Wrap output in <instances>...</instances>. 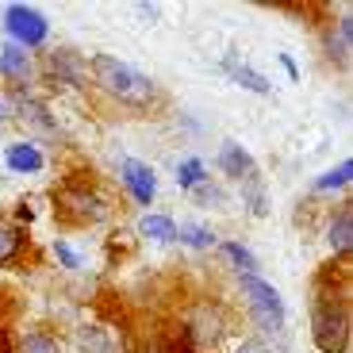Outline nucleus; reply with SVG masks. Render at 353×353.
Listing matches in <instances>:
<instances>
[{"label":"nucleus","instance_id":"f257e3e1","mask_svg":"<svg viewBox=\"0 0 353 353\" xmlns=\"http://www.w3.org/2000/svg\"><path fill=\"white\" fill-rule=\"evenodd\" d=\"M88 77L112 104L127 108V112H154L161 104L158 81L134 70L123 58H115V54H92L88 58Z\"/></svg>","mask_w":353,"mask_h":353},{"label":"nucleus","instance_id":"f03ea898","mask_svg":"<svg viewBox=\"0 0 353 353\" xmlns=\"http://www.w3.org/2000/svg\"><path fill=\"white\" fill-rule=\"evenodd\" d=\"M54 215L70 227H97L115 215L112 188L104 181H97L92 173H70L65 181H58V188L50 192Z\"/></svg>","mask_w":353,"mask_h":353},{"label":"nucleus","instance_id":"7ed1b4c3","mask_svg":"<svg viewBox=\"0 0 353 353\" xmlns=\"http://www.w3.org/2000/svg\"><path fill=\"white\" fill-rule=\"evenodd\" d=\"M353 334L350 292L345 284H327L315 276V303H311V338L323 353H345Z\"/></svg>","mask_w":353,"mask_h":353},{"label":"nucleus","instance_id":"20e7f679","mask_svg":"<svg viewBox=\"0 0 353 353\" xmlns=\"http://www.w3.org/2000/svg\"><path fill=\"white\" fill-rule=\"evenodd\" d=\"M239 284H242V296H246L250 315L257 319V327H261L265 334H281L284 330V300H281V292L265 281V276H257V273L239 276Z\"/></svg>","mask_w":353,"mask_h":353},{"label":"nucleus","instance_id":"39448f33","mask_svg":"<svg viewBox=\"0 0 353 353\" xmlns=\"http://www.w3.org/2000/svg\"><path fill=\"white\" fill-rule=\"evenodd\" d=\"M0 19H4L8 43L23 46V50H43L46 39H50V19L31 4H4Z\"/></svg>","mask_w":353,"mask_h":353},{"label":"nucleus","instance_id":"423d86ee","mask_svg":"<svg viewBox=\"0 0 353 353\" xmlns=\"http://www.w3.org/2000/svg\"><path fill=\"white\" fill-rule=\"evenodd\" d=\"M227 330H230L227 311H223L219 303L208 300V303H196L192 319H188V327L181 330V334H185V342L200 353V350H215V345L227 338Z\"/></svg>","mask_w":353,"mask_h":353},{"label":"nucleus","instance_id":"0eeeda50","mask_svg":"<svg viewBox=\"0 0 353 353\" xmlns=\"http://www.w3.org/2000/svg\"><path fill=\"white\" fill-rule=\"evenodd\" d=\"M43 77L50 85H62V88H85L88 81V58L73 46H58V50L46 54V65H43Z\"/></svg>","mask_w":353,"mask_h":353},{"label":"nucleus","instance_id":"6e6552de","mask_svg":"<svg viewBox=\"0 0 353 353\" xmlns=\"http://www.w3.org/2000/svg\"><path fill=\"white\" fill-rule=\"evenodd\" d=\"M119 185H123L127 200H134L139 208H150L154 196H158V176L139 158H123V165H119Z\"/></svg>","mask_w":353,"mask_h":353},{"label":"nucleus","instance_id":"1a4fd4ad","mask_svg":"<svg viewBox=\"0 0 353 353\" xmlns=\"http://www.w3.org/2000/svg\"><path fill=\"white\" fill-rule=\"evenodd\" d=\"M0 77L8 81L12 88L31 85V81H35V58H31V50H23V46L4 39V43H0Z\"/></svg>","mask_w":353,"mask_h":353},{"label":"nucleus","instance_id":"9d476101","mask_svg":"<svg viewBox=\"0 0 353 353\" xmlns=\"http://www.w3.org/2000/svg\"><path fill=\"white\" fill-rule=\"evenodd\" d=\"M73 345L77 353H127V345L119 342L108 323H85V327L73 330Z\"/></svg>","mask_w":353,"mask_h":353},{"label":"nucleus","instance_id":"9b49d317","mask_svg":"<svg viewBox=\"0 0 353 353\" xmlns=\"http://www.w3.org/2000/svg\"><path fill=\"white\" fill-rule=\"evenodd\" d=\"M219 173L227 176V181H246V176H254L257 173V161H254V154L242 146V142H234V139H223V146H219Z\"/></svg>","mask_w":353,"mask_h":353},{"label":"nucleus","instance_id":"f8f14e48","mask_svg":"<svg viewBox=\"0 0 353 353\" xmlns=\"http://www.w3.org/2000/svg\"><path fill=\"white\" fill-rule=\"evenodd\" d=\"M223 73H227V77L234 81V85H242L246 92H257V97H269V92H273L269 77H265V73H257L250 62H242V58H239L234 50L223 54Z\"/></svg>","mask_w":353,"mask_h":353},{"label":"nucleus","instance_id":"ddd939ff","mask_svg":"<svg viewBox=\"0 0 353 353\" xmlns=\"http://www.w3.org/2000/svg\"><path fill=\"white\" fill-rule=\"evenodd\" d=\"M327 242L338 261H350V254H353V208L350 203H342L327 219Z\"/></svg>","mask_w":353,"mask_h":353},{"label":"nucleus","instance_id":"4468645a","mask_svg":"<svg viewBox=\"0 0 353 353\" xmlns=\"http://www.w3.org/2000/svg\"><path fill=\"white\" fill-rule=\"evenodd\" d=\"M4 165L19 176H35L46 169V154L39 150L35 142H8L4 146Z\"/></svg>","mask_w":353,"mask_h":353},{"label":"nucleus","instance_id":"2eb2a0df","mask_svg":"<svg viewBox=\"0 0 353 353\" xmlns=\"http://www.w3.org/2000/svg\"><path fill=\"white\" fill-rule=\"evenodd\" d=\"M31 254V234L16 219H0V265H19Z\"/></svg>","mask_w":353,"mask_h":353},{"label":"nucleus","instance_id":"dca6fc26","mask_svg":"<svg viewBox=\"0 0 353 353\" xmlns=\"http://www.w3.org/2000/svg\"><path fill=\"white\" fill-rule=\"evenodd\" d=\"M139 234L158 242V246H173L176 242V219L169 212H146L139 219Z\"/></svg>","mask_w":353,"mask_h":353},{"label":"nucleus","instance_id":"f3484780","mask_svg":"<svg viewBox=\"0 0 353 353\" xmlns=\"http://www.w3.org/2000/svg\"><path fill=\"white\" fill-rule=\"evenodd\" d=\"M327 54L334 65H345L350 62V46H353V16H338V27L327 31Z\"/></svg>","mask_w":353,"mask_h":353},{"label":"nucleus","instance_id":"a211bd4d","mask_svg":"<svg viewBox=\"0 0 353 353\" xmlns=\"http://www.w3.org/2000/svg\"><path fill=\"white\" fill-rule=\"evenodd\" d=\"M16 353H62V342L58 334L46 327H31L27 334L16 338Z\"/></svg>","mask_w":353,"mask_h":353},{"label":"nucleus","instance_id":"6ab92c4d","mask_svg":"<svg viewBox=\"0 0 353 353\" xmlns=\"http://www.w3.org/2000/svg\"><path fill=\"white\" fill-rule=\"evenodd\" d=\"M223 257H227V265L234 269L239 276H250V273H257V257H254V250L246 246V242H239V239H227L223 242Z\"/></svg>","mask_w":353,"mask_h":353},{"label":"nucleus","instance_id":"aec40b11","mask_svg":"<svg viewBox=\"0 0 353 353\" xmlns=\"http://www.w3.org/2000/svg\"><path fill=\"white\" fill-rule=\"evenodd\" d=\"M176 242L181 246H188V250H196V254H203V250H212L215 246V234L203 223H176Z\"/></svg>","mask_w":353,"mask_h":353},{"label":"nucleus","instance_id":"412c9836","mask_svg":"<svg viewBox=\"0 0 353 353\" xmlns=\"http://www.w3.org/2000/svg\"><path fill=\"white\" fill-rule=\"evenodd\" d=\"M350 181H353V161L345 158V161H338L334 169H330V173H323V176H315V196L319 192H345V188H350Z\"/></svg>","mask_w":353,"mask_h":353},{"label":"nucleus","instance_id":"4be33fe9","mask_svg":"<svg viewBox=\"0 0 353 353\" xmlns=\"http://www.w3.org/2000/svg\"><path fill=\"white\" fill-rule=\"evenodd\" d=\"M242 203H246V208H250L254 215H265V212H269V196H265V181H261L257 173L242 181Z\"/></svg>","mask_w":353,"mask_h":353},{"label":"nucleus","instance_id":"5701e85b","mask_svg":"<svg viewBox=\"0 0 353 353\" xmlns=\"http://www.w3.org/2000/svg\"><path fill=\"white\" fill-rule=\"evenodd\" d=\"M200 181H208V165H203L200 158H185L181 165H176V185L185 188V192H192Z\"/></svg>","mask_w":353,"mask_h":353},{"label":"nucleus","instance_id":"b1692460","mask_svg":"<svg viewBox=\"0 0 353 353\" xmlns=\"http://www.w3.org/2000/svg\"><path fill=\"white\" fill-rule=\"evenodd\" d=\"M50 254L58 257V265H62V269H81V265H85V261H81V250L70 246L65 239H54L50 242Z\"/></svg>","mask_w":353,"mask_h":353},{"label":"nucleus","instance_id":"393cba45","mask_svg":"<svg viewBox=\"0 0 353 353\" xmlns=\"http://www.w3.org/2000/svg\"><path fill=\"white\" fill-rule=\"evenodd\" d=\"M192 200L200 203V208H223V196H219V185H215V181H200V185L192 188Z\"/></svg>","mask_w":353,"mask_h":353},{"label":"nucleus","instance_id":"a878e982","mask_svg":"<svg viewBox=\"0 0 353 353\" xmlns=\"http://www.w3.org/2000/svg\"><path fill=\"white\" fill-rule=\"evenodd\" d=\"M234 353H273V345H269L261 334H257V338H246V342H239V345H234Z\"/></svg>","mask_w":353,"mask_h":353},{"label":"nucleus","instance_id":"bb28decb","mask_svg":"<svg viewBox=\"0 0 353 353\" xmlns=\"http://www.w3.org/2000/svg\"><path fill=\"white\" fill-rule=\"evenodd\" d=\"M0 353H16V334L8 330V323H0Z\"/></svg>","mask_w":353,"mask_h":353},{"label":"nucleus","instance_id":"cd10ccee","mask_svg":"<svg viewBox=\"0 0 353 353\" xmlns=\"http://www.w3.org/2000/svg\"><path fill=\"white\" fill-rule=\"evenodd\" d=\"M12 219L19 223V227H27V223H35V212H31V203H16V215Z\"/></svg>","mask_w":353,"mask_h":353},{"label":"nucleus","instance_id":"c85d7f7f","mask_svg":"<svg viewBox=\"0 0 353 353\" xmlns=\"http://www.w3.org/2000/svg\"><path fill=\"white\" fill-rule=\"evenodd\" d=\"M281 65L288 70V77H292V81H300V70H296V58H292L288 50H281Z\"/></svg>","mask_w":353,"mask_h":353},{"label":"nucleus","instance_id":"c756f323","mask_svg":"<svg viewBox=\"0 0 353 353\" xmlns=\"http://www.w3.org/2000/svg\"><path fill=\"white\" fill-rule=\"evenodd\" d=\"M4 119H12V104H8V97H0V123Z\"/></svg>","mask_w":353,"mask_h":353}]
</instances>
